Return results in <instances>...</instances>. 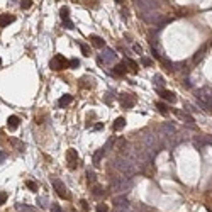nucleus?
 Instances as JSON below:
<instances>
[{"label": "nucleus", "mask_w": 212, "mask_h": 212, "mask_svg": "<svg viewBox=\"0 0 212 212\" xmlns=\"http://www.w3.org/2000/svg\"><path fill=\"white\" fill-rule=\"evenodd\" d=\"M87 177H88V180H92V182L95 180V173L93 172H88V173H87Z\"/></svg>", "instance_id": "39"}, {"label": "nucleus", "mask_w": 212, "mask_h": 212, "mask_svg": "<svg viewBox=\"0 0 212 212\" xmlns=\"http://www.w3.org/2000/svg\"><path fill=\"white\" fill-rule=\"evenodd\" d=\"M73 102V95H70V93H66L63 95V97L58 100V103H60V107H66V105H70V103Z\"/></svg>", "instance_id": "15"}, {"label": "nucleus", "mask_w": 212, "mask_h": 212, "mask_svg": "<svg viewBox=\"0 0 212 212\" xmlns=\"http://www.w3.org/2000/svg\"><path fill=\"white\" fill-rule=\"evenodd\" d=\"M93 195H97V197H100V195H103V190L100 185H95L93 187Z\"/></svg>", "instance_id": "29"}, {"label": "nucleus", "mask_w": 212, "mask_h": 212, "mask_svg": "<svg viewBox=\"0 0 212 212\" xmlns=\"http://www.w3.org/2000/svg\"><path fill=\"white\" fill-rule=\"evenodd\" d=\"M129 200H127V199L126 197H122V195H119V197H115L114 199V207H115V209H129Z\"/></svg>", "instance_id": "10"}, {"label": "nucleus", "mask_w": 212, "mask_h": 212, "mask_svg": "<svg viewBox=\"0 0 212 212\" xmlns=\"http://www.w3.org/2000/svg\"><path fill=\"white\" fill-rule=\"evenodd\" d=\"M103 155H105V148L98 149V151L93 155V163H95V165H98V163H100V160H102V156H103Z\"/></svg>", "instance_id": "20"}, {"label": "nucleus", "mask_w": 212, "mask_h": 212, "mask_svg": "<svg viewBox=\"0 0 212 212\" xmlns=\"http://www.w3.org/2000/svg\"><path fill=\"white\" fill-rule=\"evenodd\" d=\"M0 65H2V58H0Z\"/></svg>", "instance_id": "44"}, {"label": "nucleus", "mask_w": 212, "mask_h": 212, "mask_svg": "<svg viewBox=\"0 0 212 212\" xmlns=\"http://www.w3.org/2000/svg\"><path fill=\"white\" fill-rule=\"evenodd\" d=\"M49 68H51V70H55V72H60V70L70 68V61L66 60L65 56L56 55L55 58H51V61H49Z\"/></svg>", "instance_id": "3"}, {"label": "nucleus", "mask_w": 212, "mask_h": 212, "mask_svg": "<svg viewBox=\"0 0 212 212\" xmlns=\"http://www.w3.org/2000/svg\"><path fill=\"white\" fill-rule=\"evenodd\" d=\"M124 65H126V66H131L134 72H138V65H136V61L129 60V58H126V60H124Z\"/></svg>", "instance_id": "24"}, {"label": "nucleus", "mask_w": 212, "mask_h": 212, "mask_svg": "<svg viewBox=\"0 0 212 212\" xmlns=\"http://www.w3.org/2000/svg\"><path fill=\"white\" fill-rule=\"evenodd\" d=\"M63 26H65L66 29H75V24H73L70 19H63Z\"/></svg>", "instance_id": "30"}, {"label": "nucleus", "mask_w": 212, "mask_h": 212, "mask_svg": "<svg viewBox=\"0 0 212 212\" xmlns=\"http://www.w3.org/2000/svg\"><path fill=\"white\" fill-rule=\"evenodd\" d=\"M141 63L146 65V66H149V65H151V60H149V58H143V60H141Z\"/></svg>", "instance_id": "36"}, {"label": "nucleus", "mask_w": 212, "mask_h": 212, "mask_svg": "<svg viewBox=\"0 0 212 212\" xmlns=\"http://www.w3.org/2000/svg\"><path fill=\"white\" fill-rule=\"evenodd\" d=\"M115 168L126 175H134L138 172V161L131 156H119L115 160Z\"/></svg>", "instance_id": "1"}, {"label": "nucleus", "mask_w": 212, "mask_h": 212, "mask_svg": "<svg viewBox=\"0 0 212 212\" xmlns=\"http://www.w3.org/2000/svg\"><path fill=\"white\" fill-rule=\"evenodd\" d=\"M53 187H55L56 193L60 195L61 199H70V193H68V188H66V185L63 183L61 180H58V178H53Z\"/></svg>", "instance_id": "6"}, {"label": "nucleus", "mask_w": 212, "mask_h": 212, "mask_svg": "<svg viewBox=\"0 0 212 212\" xmlns=\"http://www.w3.org/2000/svg\"><path fill=\"white\" fill-rule=\"evenodd\" d=\"M136 3H138V7L141 10H144V12H151L156 7L155 0H136Z\"/></svg>", "instance_id": "8"}, {"label": "nucleus", "mask_w": 212, "mask_h": 212, "mask_svg": "<svg viewBox=\"0 0 212 212\" xmlns=\"http://www.w3.org/2000/svg\"><path fill=\"white\" fill-rule=\"evenodd\" d=\"M26 185H27V188L31 190V192H36V190H37V183H36V182H32V180H27Z\"/></svg>", "instance_id": "27"}, {"label": "nucleus", "mask_w": 212, "mask_h": 212, "mask_svg": "<svg viewBox=\"0 0 212 212\" xmlns=\"http://www.w3.org/2000/svg\"><path fill=\"white\" fill-rule=\"evenodd\" d=\"M70 66H72V68H77V66H80V61H78L77 58H73V60H70Z\"/></svg>", "instance_id": "33"}, {"label": "nucleus", "mask_w": 212, "mask_h": 212, "mask_svg": "<svg viewBox=\"0 0 212 212\" xmlns=\"http://www.w3.org/2000/svg\"><path fill=\"white\" fill-rule=\"evenodd\" d=\"M49 210L51 212H63L60 207V204H51V205H49Z\"/></svg>", "instance_id": "32"}, {"label": "nucleus", "mask_w": 212, "mask_h": 212, "mask_svg": "<svg viewBox=\"0 0 212 212\" xmlns=\"http://www.w3.org/2000/svg\"><path fill=\"white\" fill-rule=\"evenodd\" d=\"M95 210L97 212H109V207H107L105 204H98V205L95 207Z\"/></svg>", "instance_id": "28"}, {"label": "nucleus", "mask_w": 212, "mask_h": 212, "mask_svg": "<svg viewBox=\"0 0 212 212\" xmlns=\"http://www.w3.org/2000/svg\"><path fill=\"white\" fill-rule=\"evenodd\" d=\"M132 48H134V51H136V53H139V55H141V53H143V49H141V48L138 46V44H134V46H132Z\"/></svg>", "instance_id": "40"}, {"label": "nucleus", "mask_w": 212, "mask_h": 212, "mask_svg": "<svg viewBox=\"0 0 212 212\" xmlns=\"http://www.w3.org/2000/svg\"><path fill=\"white\" fill-rule=\"evenodd\" d=\"M15 20L14 15H9V14H2L0 15V27H7L9 24H12Z\"/></svg>", "instance_id": "12"}, {"label": "nucleus", "mask_w": 212, "mask_h": 212, "mask_svg": "<svg viewBox=\"0 0 212 212\" xmlns=\"http://www.w3.org/2000/svg\"><path fill=\"white\" fill-rule=\"evenodd\" d=\"M19 122H20V120H19L17 115H10L9 120H7V126H9L10 131H15V129L19 127Z\"/></svg>", "instance_id": "13"}, {"label": "nucleus", "mask_w": 212, "mask_h": 212, "mask_svg": "<svg viewBox=\"0 0 212 212\" xmlns=\"http://www.w3.org/2000/svg\"><path fill=\"white\" fill-rule=\"evenodd\" d=\"M115 2H117V3H124V0H115Z\"/></svg>", "instance_id": "42"}, {"label": "nucleus", "mask_w": 212, "mask_h": 212, "mask_svg": "<svg viewBox=\"0 0 212 212\" xmlns=\"http://www.w3.org/2000/svg\"><path fill=\"white\" fill-rule=\"evenodd\" d=\"M102 127H103V126H102V124H95V126H93V129H95V131H100V129H102Z\"/></svg>", "instance_id": "41"}, {"label": "nucleus", "mask_w": 212, "mask_h": 212, "mask_svg": "<svg viewBox=\"0 0 212 212\" xmlns=\"http://www.w3.org/2000/svg\"><path fill=\"white\" fill-rule=\"evenodd\" d=\"M37 204H39V207L41 209H48V204H49V200L46 197H39L37 199Z\"/></svg>", "instance_id": "23"}, {"label": "nucleus", "mask_w": 212, "mask_h": 212, "mask_svg": "<svg viewBox=\"0 0 212 212\" xmlns=\"http://www.w3.org/2000/svg\"><path fill=\"white\" fill-rule=\"evenodd\" d=\"M66 160H68V166L72 170L77 168V161H78V155L75 149H68V153H66Z\"/></svg>", "instance_id": "9"}, {"label": "nucleus", "mask_w": 212, "mask_h": 212, "mask_svg": "<svg viewBox=\"0 0 212 212\" xmlns=\"http://www.w3.org/2000/svg\"><path fill=\"white\" fill-rule=\"evenodd\" d=\"M80 48H82V53L85 56H88V46H87V44H83V43H80Z\"/></svg>", "instance_id": "34"}, {"label": "nucleus", "mask_w": 212, "mask_h": 212, "mask_svg": "<svg viewBox=\"0 0 212 212\" xmlns=\"http://www.w3.org/2000/svg\"><path fill=\"white\" fill-rule=\"evenodd\" d=\"M156 109L158 110H160V114H163V115H166V114H168V109H166V105H165V103H156Z\"/></svg>", "instance_id": "26"}, {"label": "nucleus", "mask_w": 212, "mask_h": 212, "mask_svg": "<svg viewBox=\"0 0 212 212\" xmlns=\"http://www.w3.org/2000/svg\"><path fill=\"white\" fill-rule=\"evenodd\" d=\"M5 200H7V192H0V205L5 204Z\"/></svg>", "instance_id": "35"}, {"label": "nucleus", "mask_w": 212, "mask_h": 212, "mask_svg": "<svg viewBox=\"0 0 212 212\" xmlns=\"http://www.w3.org/2000/svg\"><path fill=\"white\" fill-rule=\"evenodd\" d=\"M153 83H155L156 88H163L165 87V78L161 77V75H156V77H153Z\"/></svg>", "instance_id": "17"}, {"label": "nucleus", "mask_w": 212, "mask_h": 212, "mask_svg": "<svg viewBox=\"0 0 212 212\" xmlns=\"http://www.w3.org/2000/svg\"><path fill=\"white\" fill-rule=\"evenodd\" d=\"M161 131H163V134H165V136H172L173 132H175V127H173L172 124H163Z\"/></svg>", "instance_id": "18"}, {"label": "nucleus", "mask_w": 212, "mask_h": 212, "mask_svg": "<svg viewBox=\"0 0 212 212\" xmlns=\"http://www.w3.org/2000/svg\"><path fill=\"white\" fill-rule=\"evenodd\" d=\"M10 2H17V0H10Z\"/></svg>", "instance_id": "43"}, {"label": "nucleus", "mask_w": 212, "mask_h": 212, "mask_svg": "<svg viewBox=\"0 0 212 212\" xmlns=\"http://www.w3.org/2000/svg\"><path fill=\"white\" fill-rule=\"evenodd\" d=\"M197 97H199V100L202 102V105L205 107V109H210V107H212V90H209V88L199 90Z\"/></svg>", "instance_id": "4"}, {"label": "nucleus", "mask_w": 212, "mask_h": 212, "mask_svg": "<svg viewBox=\"0 0 212 212\" xmlns=\"http://www.w3.org/2000/svg\"><path fill=\"white\" fill-rule=\"evenodd\" d=\"M131 180L129 178H126V177H117V178H114L112 180V183H110V188L114 190L115 193H124V192H127V190L131 188Z\"/></svg>", "instance_id": "2"}, {"label": "nucleus", "mask_w": 212, "mask_h": 212, "mask_svg": "<svg viewBox=\"0 0 212 212\" xmlns=\"http://www.w3.org/2000/svg\"><path fill=\"white\" fill-rule=\"evenodd\" d=\"M126 72H127V70H126V65H124V63H120V65H117L114 68V73L115 75H126Z\"/></svg>", "instance_id": "21"}, {"label": "nucleus", "mask_w": 212, "mask_h": 212, "mask_svg": "<svg viewBox=\"0 0 212 212\" xmlns=\"http://www.w3.org/2000/svg\"><path fill=\"white\" fill-rule=\"evenodd\" d=\"M124 126H126V119H124V117H117V119H115V122H114V129L115 131H120Z\"/></svg>", "instance_id": "19"}, {"label": "nucleus", "mask_w": 212, "mask_h": 212, "mask_svg": "<svg viewBox=\"0 0 212 212\" xmlns=\"http://www.w3.org/2000/svg\"><path fill=\"white\" fill-rule=\"evenodd\" d=\"M31 5H32V0H22V2H20V7H22V9H31Z\"/></svg>", "instance_id": "31"}, {"label": "nucleus", "mask_w": 212, "mask_h": 212, "mask_svg": "<svg viewBox=\"0 0 212 212\" xmlns=\"http://www.w3.org/2000/svg\"><path fill=\"white\" fill-rule=\"evenodd\" d=\"M158 93H160V97L163 98V100H168V102H172V103L177 100L175 93H173V92H168V90H165V88H158Z\"/></svg>", "instance_id": "11"}, {"label": "nucleus", "mask_w": 212, "mask_h": 212, "mask_svg": "<svg viewBox=\"0 0 212 212\" xmlns=\"http://www.w3.org/2000/svg\"><path fill=\"white\" fill-rule=\"evenodd\" d=\"M17 210L19 212H34L31 205H26V204H17Z\"/></svg>", "instance_id": "22"}, {"label": "nucleus", "mask_w": 212, "mask_h": 212, "mask_svg": "<svg viewBox=\"0 0 212 212\" xmlns=\"http://www.w3.org/2000/svg\"><path fill=\"white\" fill-rule=\"evenodd\" d=\"M60 15H61V20H63V19H70V10H68V7H61Z\"/></svg>", "instance_id": "25"}, {"label": "nucleus", "mask_w": 212, "mask_h": 212, "mask_svg": "<svg viewBox=\"0 0 212 212\" xmlns=\"http://www.w3.org/2000/svg\"><path fill=\"white\" fill-rule=\"evenodd\" d=\"M207 49H209V44H204V46H202L200 49H199L197 53H195V56H193V61H195V63H199V61L202 60V58H204V55H205V51H207Z\"/></svg>", "instance_id": "14"}, {"label": "nucleus", "mask_w": 212, "mask_h": 212, "mask_svg": "<svg viewBox=\"0 0 212 212\" xmlns=\"http://www.w3.org/2000/svg\"><path fill=\"white\" fill-rule=\"evenodd\" d=\"M119 103L122 105V109H131V107L136 103V98L131 97L129 93H120L119 95Z\"/></svg>", "instance_id": "7"}, {"label": "nucleus", "mask_w": 212, "mask_h": 212, "mask_svg": "<svg viewBox=\"0 0 212 212\" xmlns=\"http://www.w3.org/2000/svg\"><path fill=\"white\" fill-rule=\"evenodd\" d=\"M80 204H82V209L83 210H88V204H87V200H80Z\"/></svg>", "instance_id": "37"}, {"label": "nucleus", "mask_w": 212, "mask_h": 212, "mask_svg": "<svg viewBox=\"0 0 212 212\" xmlns=\"http://www.w3.org/2000/svg\"><path fill=\"white\" fill-rule=\"evenodd\" d=\"M117 58V55H115V51L114 49H110V48H103V53H102V56H98V63H103V65H109V63H112V61Z\"/></svg>", "instance_id": "5"}, {"label": "nucleus", "mask_w": 212, "mask_h": 212, "mask_svg": "<svg viewBox=\"0 0 212 212\" xmlns=\"http://www.w3.org/2000/svg\"><path fill=\"white\" fill-rule=\"evenodd\" d=\"M5 160H7V155H5L3 151H0V163H3Z\"/></svg>", "instance_id": "38"}, {"label": "nucleus", "mask_w": 212, "mask_h": 212, "mask_svg": "<svg viewBox=\"0 0 212 212\" xmlns=\"http://www.w3.org/2000/svg\"><path fill=\"white\" fill-rule=\"evenodd\" d=\"M90 41H92V44L95 48H103L105 46V41H103L102 37H98V36H90Z\"/></svg>", "instance_id": "16"}]
</instances>
